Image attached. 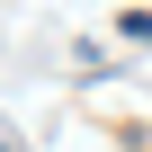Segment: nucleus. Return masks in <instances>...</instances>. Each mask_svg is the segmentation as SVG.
Segmentation results:
<instances>
[]
</instances>
